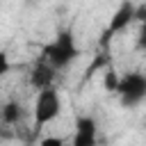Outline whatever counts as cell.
Listing matches in <instances>:
<instances>
[{
    "mask_svg": "<svg viewBox=\"0 0 146 146\" xmlns=\"http://www.w3.org/2000/svg\"><path fill=\"white\" fill-rule=\"evenodd\" d=\"M80 57V46L73 36L71 27L59 30L43 48H41V59H46L55 71H62L66 66H71L75 59Z\"/></svg>",
    "mask_w": 146,
    "mask_h": 146,
    "instance_id": "6da1fadb",
    "label": "cell"
},
{
    "mask_svg": "<svg viewBox=\"0 0 146 146\" xmlns=\"http://www.w3.org/2000/svg\"><path fill=\"white\" fill-rule=\"evenodd\" d=\"M114 94L119 96V103L128 110L139 107L146 100V73L144 71H125L119 75Z\"/></svg>",
    "mask_w": 146,
    "mask_h": 146,
    "instance_id": "7a4b0ae2",
    "label": "cell"
},
{
    "mask_svg": "<svg viewBox=\"0 0 146 146\" xmlns=\"http://www.w3.org/2000/svg\"><path fill=\"white\" fill-rule=\"evenodd\" d=\"M32 114H34V130L36 132L62 114V96H59L57 87H48L36 94Z\"/></svg>",
    "mask_w": 146,
    "mask_h": 146,
    "instance_id": "3957f363",
    "label": "cell"
},
{
    "mask_svg": "<svg viewBox=\"0 0 146 146\" xmlns=\"http://www.w3.org/2000/svg\"><path fill=\"white\" fill-rule=\"evenodd\" d=\"M135 9H137V5L130 2V0H123V2L116 7V11L112 14V18H110V23H107V27H105V32H103V39H100L103 46H105L107 41H112L116 34H121L123 30H128L130 23H135Z\"/></svg>",
    "mask_w": 146,
    "mask_h": 146,
    "instance_id": "277c9868",
    "label": "cell"
},
{
    "mask_svg": "<svg viewBox=\"0 0 146 146\" xmlns=\"http://www.w3.org/2000/svg\"><path fill=\"white\" fill-rule=\"evenodd\" d=\"M71 146H98V123L91 114L75 116V130H73Z\"/></svg>",
    "mask_w": 146,
    "mask_h": 146,
    "instance_id": "5b68a950",
    "label": "cell"
},
{
    "mask_svg": "<svg viewBox=\"0 0 146 146\" xmlns=\"http://www.w3.org/2000/svg\"><path fill=\"white\" fill-rule=\"evenodd\" d=\"M55 75H57V71H55L46 59H39V62L30 68V84H32V89H36V91L48 89V87H55Z\"/></svg>",
    "mask_w": 146,
    "mask_h": 146,
    "instance_id": "8992f818",
    "label": "cell"
},
{
    "mask_svg": "<svg viewBox=\"0 0 146 146\" xmlns=\"http://www.w3.org/2000/svg\"><path fill=\"white\" fill-rule=\"evenodd\" d=\"M23 119V105L18 100H7L2 107H0V123L11 128V125H18Z\"/></svg>",
    "mask_w": 146,
    "mask_h": 146,
    "instance_id": "52a82bcc",
    "label": "cell"
},
{
    "mask_svg": "<svg viewBox=\"0 0 146 146\" xmlns=\"http://www.w3.org/2000/svg\"><path fill=\"white\" fill-rule=\"evenodd\" d=\"M11 71V62H9V55L5 50H0V80Z\"/></svg>",
    "mask_w": 146,
    "mask_h": 146,
    "instance_id": "ba28073f",
    "label": "cell"
},
{
    "mask_svg": "<svg viewBox=\"0 0 146 146\" xmlns=\"http://www.w3.org/2000/svg\"><path fill=\"white\" fill-rule=\"evenodd\" d=\"M116 82H119V75L114 71H105V89L107 91H114L116 89Z\"/></svg>",
    "mask_w": 146,
    "mask_h": 146,
    "instance_id": "9c48e42d",
    "label": "cell"
},
{
    "mask_svg": "<svg viewBox=\"0 0 146 146\" xmlns=\"http://www.w3.org/2000/svg\"><path fill=\"white\" fill-rule=\"evenodd\" d=\"M39 146H66V144H64V139H62V137L50 135V137H43V139L39 141Z\"/></svg>",
    "mask_w": 146,
    "mask_h": 146,
    "instance_id": "30bf717a",
    "label": "cell"
},
{
    "mask_svg": "<svg viewBox=\"0 0 146 146\" xmlns=\"http://www.w3.org/2000/svg\"><path fill=\"white\" fill-rule=\"evenodd\" d=\"M137 46H139V50H146V18L141 21V27L137 34Z\"/></svg>",
    "mask_w": 146,
    "mask_h": 146,
    "instance_id": "8fae6325",
    "label": "cell"
}]
</instances>
